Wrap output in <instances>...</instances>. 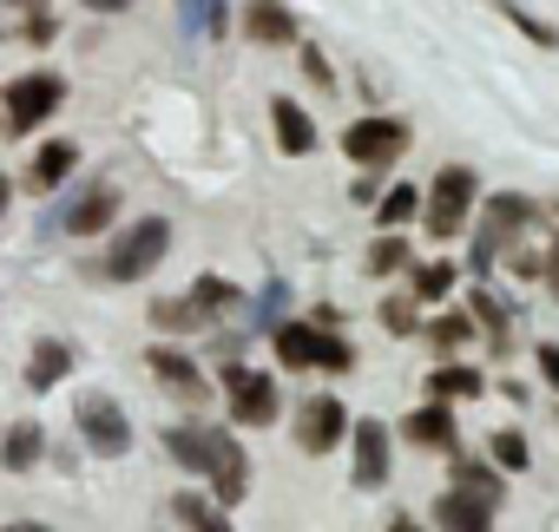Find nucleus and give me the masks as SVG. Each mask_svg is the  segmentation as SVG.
Here are the masks:
<instances>
[{"instance_id": "obj_1", "label": "nucleus", "mask_w": 559, "mask_h": 532, "mask_svg": "<svg viewBox=\"0 0 559 532\" xmlns=\"http://www.w3.org/2000/svg\"><path fill=\"white\" fill-rule=\"evenodd\" d=\"M474 204H480L474 165H441L435 184L421 191V230H428L435 243H448V237H461V230L474 223Z\"/></svg>"}, {"instance_id": "obj_35", "label": "nucleus", "mask_w": 559, "mask_h": 532, "mask_svg": "<svg viewBox=\"0 0 559 532\" xmlns=\"http://www.w3.org/2000/svg\"><path fill=\"white\" fill-rule=\"evenodd\" d=\"M467 316H474V323H487L493 336H507V323H513V310H507L493 290H474V297H467Z\"/></svg>"}, {"instance_id": "obj_11", "label": "nucleus", "mask_w": 559, "mask_h": 532, "mask_svg": "<svg viewBox=\"0 0 559 532\" xmlns=\"http://www.w3.org/2000/svg\"><path fill=\"white\" fill-rule=\"evenodd\" d=\"M145 362H152V375H158V382H165L178 401H204V395H211V375H204V368H198L185 349H171V342H152V355H145Z\"/></svg>"}, {"instance_id": "obj_21", "label": "nucleus", "mask_w": 559, "mask_h": 532, "mask_svg": "<svg viewBox=\"0 0 559 532\" xmlns=\"http://www.w3.org/2000/svg\"><path fill=\"white\" fill-rule=\"evenodd\" d=\"M474 395H487V375L480 368H467V362H441L435 375H428V401H474Z\"/></svg>"}, {"instance_id": "obj_5", "label": "nucleus", "mask_w": 559, "mask_h": 532, "mask_svg": "<svg viewBox=\"0 0 559 532\" xmlns=\"http://www.w3.org/2000/svg\"><path fill=\"white\" fill-rule=\"evenodd\" d=\"M217 388L230 401V427H270L284 414V395H276V375L250 368V362H224L217 368Z\"/></svg>"}, {"instance_id": "obj_38", "label": "nucleus", "mask_w": 559, "mask_h": 532, "mask_svg": "<svg viewBox=\"0 0 559 532\" xmlns=\"http://www.w3.org/2000/svg\"><path fill=\"white\" fill-rule=\"evenodd\" d=\"M27 40L47 47V40H53V14H27Z\"/></svg>"}, {"instance_id": "obj_44", "label": "nucleus", "mask_w": 559, "mask_h": 532, "mask_svg": "<svg viewBox=\"0 0 559 532\" xmlns=\"http://www.w3.org/2000/svg\"><path fill=\"white\" fill-rule=\"evenodd\" d=\"M0 532H53V525H40V519H14V525H0Z\"/></svg>"}, {"instance_id": "obj_29", "label": "nucleus", "mask_w": 559, "mask_h": 532, "mask_svg": "<svg viewBox=\"0 0 559 532\" xmlns=\"http://www.w3.org/2000/svg\"><path fill=\"white\" fill-rule=\"evenodd\" d=\"M415 217H421V191H415V184H389V191L376 197V223H382V230H408Z\"/></svg>"}, {"instance_id": "obj_12", "label": "nucleus", "mask_w": 559, "mask_h": 532, "mask_svg": "<svg viewBox=\"0 0 559 532\" xmlns=\"http://www.w3.org/2000/svg\"><path fill=\"white\" fill-rule=\"evenodd\" d=\"M243 34L257 47H297L304 40V27H297V14L284 0H243Z\"/></svg>"}, {"instance_id": "obj_42", "label": "nucleus", "mask_w": 559, "mask_h": 532, "mask_svg": "<svg viewBox=\"0 0 559 532\" xmlns=\"http://www.w3.org/2000/svg\"><path fill=\"white\" fill-rule=\"evenodd\" d=\"M80 8H93V14H126L132 0H80Z\"/></svg>"}, {"instance_id": "obj_24", "label": "nucleus", "mask_w": 559, "mask_h": 532, "mask_svg": "<svg viewBox=\"0 0 559 532\" xmlns=\"http://www.w3.org/2000/svg\"><path fill=\"white\" fill-rule=\"evenodd\" d=\"M356 349L343 342V329H310V375H349Z\"/></svg>"}, {"instance_id": "obj_9", "label": "nucleus", "mask_w": 559, "mask_h": 532, "mask_svg": "<svg viewBox=\"0 0 559 532\" xmlns=\"http://www.w3.org/2000/svg\"><path fill=\"white\" fill-rule=\"evenodd\" d=\"M349 408H343V395H310L304 408H297V447L304 454H330V447H343L349 440Z\"/></svg>"}, {"instance_id": "obj_7", "label": "nucleus", "mask_w": 559, "mask_h": 532, "mask_svg": "<svg viewBox=\"0 0 559 532\" xmlns=\"http://www.w3.org/2000/svg\"><path fill=\"white\" fill-rule=\"evenodd\" d=\"M73 421H80V440H86L99 460H119V454H132V421H126V408H119L112 395H80Z\"/></svg>"}, {"instance_id": "obj_14", "label": "nucleus", "mask_w": 559, "mask_h": 532, "mask_svg": "<svg viewBox=\"0 0 559 532\" xmlns=\"http://www.w3.org/2000/svg\"><path fill=\"white\" fill-rule=\"evenodd\" d=\"M270 125H276V152L284 158H310L317 152V119L297 99H270Z\"/></svg>"}, {"instance_id": "obj_46", "label": "nucleus", "mask_w": 559, "mask_h": 532, "mask_svg": "<svg viewBox=\"0 0 559 532\" xmlns=\"http://www.w3.org/2000/svg\"><path fill=\"white\" fill-rule=\"evenodd\" d=\"M8 8H21V14H40V0H8Z\"/></svg>"}, {"instance_id": "obj_4", "label": "nucleus", "mask_w": 559, "mask_h": 532, "mask_svg": "<svg viewBox=\"0 0 559 532\" xmlns=\"http://www.w3.org/2000/svg\"><path fill=\"white\" fill-rule=\"evenodd\" d=\"M408 138H415L408 119H395V112H362V119L343 125V158L362 165V171H389V165H402Z\"/></svg>"}, {"instance_id": "obj_18", "label": "nucleus", "mask_w": 559, "mask_h": 532, "mask_svg": "<svg viewBox=\"0 0 559 532\" xmlns=\"http://www.w3.org/2000/svg\"><path fill=\"white\" fill-rule=\"evenodd\" d=\"M211 421H178V427H165V454L185 467V473H198L204 480V467H211Z\"/></svg>"}, {"instance_id": "obj_8", "label": "nucleus", "mask_w": 559, "mask_h": 532, "mask_svg": "<svg viewBox=\"0 0 559 532\" xmlns=\"http://www.w3.org/2000/svg\"><path fill=\"white\" fill-rule=\"evenodd\" d=\"M204 486H211V499H217L224 512L250 499V454H243V440H237L230 427H217V434H211V467H204Z\"/></svg>"}, {"instance_id": "obj_37", "label": "nucleus", "mask_w": 559, "mask_h": 532, "mask_svg": "<svg viewBox=\"0 0 559 532\" xmlns=\"http://www.w3.org/2000/svg\"><path fill=\"white\" fill-rule=\"evenodd\" d=\"M533 362H539V382H546V388H559V342H539V349H533Z\"/></svg>"}, {"instance_id": "obj_26", "label": "nucleus", "mask_w": 559, "mask_h": 532, "mask_svg": "<svg viewBox=\"0 0 559 532\" xmlns=\"http://www.w3.org/2000/svg\"><path fill=\"white\" fill-rule=\"evenodd\" d=\"M454 283H461V263H448V256H428V263H415V277H408L415 303H441Z\"/></svg>"}, {"instance_id": "obj_30", "label": "nucleus", "mask_w": 559, "mask_h": 532, "mask_svg": "<svg viewBox=\"0 0 559 532\" xmlns=\"http://www.w3.org/2000/svg\"><path fill=\"white\" fill-rule=\"evenodd\" d=\"M376 323L395 336V342H408V336H421V303H415V290H395V297H382V310H376Z\"/></svg>"}, {"instance_id": "obj_34", "label": "nucleus", "mask_w": 559, "mask_h": 532, "mask_svg": "<svg viewBox=\"0 0 559 532\" xmlns=\"http://www.w3.org/2000/svg\"><path fill=\"white\" fill-rule=\"evenodd\" d=\"M487 460H493L500 473H526V467H533V447H526V434L500 427V434H493V447H487Z\"/></svg>"}, {"instance_id": "obj_10", "label": "nucleus", "mask_w": 559, "mask_h": 532, "mask_svg": "<svg viewBox=\"0 0 559 532\" xmlns=\"http://www.w3.org/2000/svg\"><path fill=\"white\" fill-rule=\"evenodd\" d=\"M349 454H356V486L362 493H382L389 486V467H395V440H389V421L362 414L349 427Z\"/></svg>"}, {"instance_id": "obj_22", "label": "nucleus", "mask_w": 559, "mask_h": 532, "mask_svg": "<svg viewBox=\"0 0 559 532\" xmlns=\"http://www.w3.org/2000/svg\"><path fill=\"white\" fill-rule=\"evenodd\" d=\"M40 454H47V427L40 421H14L8 440H0V467H8V473H27Z\"/></svg>"}, {"instance_id": "obj_19", "label": "nucleus", "mask_w": 559, "mask_h": 532, "mask_svg": "<svg viewBox=\"0 0 559 532\" xmlns=\"http://www.w3.org/2000/svg\"><path fill=\"white\" fill-rule=\"evenodd\" d=\"M454 493H467V499H480V506L500 512V499H507V473H500L493 460H454Z\"/></svg>"}, {"instance_id": "obj_45", "label": "nucleus", "mask_w": 559, "mask_h": 532, "mask_svg": "<svg viewBox=\"0 0 559 532\" xmlns=\"http://www.w3.org/2000/svg\"><path fill=\"white\" fill-rule=\"evenodd\" d=\"M8 197H14V184H8V178H0V217H8Z\"/></svg>"}, {"instance_id": "obj_36", "label": "nucleus", "mask_w": 559, "mask_h": 532, "mask_svg": "<svg viewBox=\"0 0 559 532\" xmlns=\"http://www.w3.org/2000/svg\"><path fill=\"white\" fill-rule=\"evenodd\" d=\"M297 66H304V80H310L317 93H336V73H330V60H323L317 47H304V60H297Z\"/></svg>"}, {"instance_id": "obj_40", "label": "nucleus", "mask_w": 559, "mask_h": 532, "mask_svg": "<svg viewBox=\"0 0 559 532\" xmlns=\"http://www.w3.org/2000/svg\"><path fill=\"white\" fill-rule=\"evenodd\" d=\"M382 532H435V525H421V519H415V512H395V519H389V525H382Z\"/></svg>"}, {"instance_id": "obj_16", "label": "nucleus", "mask_w": 559, "mask_h": 532, "mask_svg": "<svg viewBox=\"0 0 559 532\" xmlns=\"http://www.w3.org/2000/svg\"><path fill=\"white\" fill-rule=\"evenodd\" d=\"M428 525H435V532H493V506H480V499H467V493L448 486V493L435 499Z\"/></svg>"}, {"instance_id": "obj_6", "label": "nucleus", "mask_w": 559, "mask_h": 532, "mask_svg": "<svg viewBox=\"0 0 559 532\" xmlns=\"http://www.w3.org/2000/svg\"><path fill=\"white\" fill-rule=\"evenodd\" d=\"M0 106H8V132H40L67 106V80L60 73H21Z\"/></svg>"}, {"instance_id": "obj_41", "label": "nucleus", "mask_w": 559, "mask_h": 532, "mask_svg": "<svg viewBox=\"0 0 559 532\" xmlns=\"http://www.w3.org/2000/svg\"><path fill=\"white\" fill-rule=\"evenodd\" d=\"M349 191H356V204H376V171H362V178H356Z\"/></svg>"}, {"instance_id": "obj_39", "label": "nucleus", "mask_w": 559, "mask_h": 532, "mask_svg": "<svg viewBox=\"0 0 559 532\" xmlns=\"http://www.w3.org/2000/svg\"><path fill=\"white\" fill-rule=\"evenodd\" d=\"M304 323H310V329H343V316H336V310H330V303H317V310H310V316H304Z\"/></svg>"}, {"instance_id": "obj_32", "label": "nucleus", "mask_w": 559, "mask_h": 532, "mask_svg": "<svg viewBox=\"0 0 559 532\" xmlns=\"http://www.w3.org/2000/svg\"><path fill=\"white\" fill-rule=\"evenodd\" d=\"M185 297H191V303L204 310V323H217V316H230V310L243 303V290H237V283H224V277H198V283H191Z\"/></svg>"}, {"instance_id": "obj_3", "label": "nucleus", "mask_w": 559, "mask_h": 532, "mask_svg": "<svg viewBox=\"0 0 559 532\" xmlns=\"http://www.w3.org/2000/svg\"><path fill=\"white\" fill-rule=\"evenodd\" d=\"M165 250H171V217H132V223L112 237L99 277H106V283H139V277H152L158 263H165Z\"/></svg>"}, {"instance_id": "obj_20", "label": "nucleus", "mask_w": 559, "mask_h": 532, "mask_svg": "<svg viewBox=\"0 0 559 532\" xmlns=\"http://www.w3.org/2000/svg\"><path fill=\"white\" fill-rule=\"evenodd\" d=\"M67 375H73V349L53 342V336H40V342H34V362H27V388L47 395V388H60Z\"/></svg>"}, {"instance_id": "obj_2", "label": "nucleus", "mask_w": 559, "mask_h": 532, "mask_svg": "<svg viewBox=\"0 0 559 532\" xmlns=\"http://www.w3.org/2000/svg\"><path fill=\"white\" fill-rule=\"evenodd\" d=\"M539 217H533V197H520V191H493L487 204H480V217H474V250H467V270L474 277H487L493 263H500V250L520 237V230H533Z\"/></svg>"}, {"instance_id": "obj_31", "label": "nucleus", "mask_w": 559, "mask_h": 532, "mask_svg": "<svg viewBox=\"0 0 559 532\" xmlns=\"http://www.w3.org/2000/svg\"><path fill=\"white\" fill-rule=\"evenodd\" d=\"M493 8H500V21H507L520 40H533V47H546V53L559 47V27H552V21H539L533 8H520V0H493Z\"/></svg>"}, {"instance_id": "obj_25", "label": "nucleus", "mask_w": 559, "mask_h": 532, "mask_svg": "<svg viewBox=\"0 0 559 532\" xmlns=\"http://www.w3.org/2000/svg\"><path fill=\"white\" fill-rule=\"evenodd\" d=\"M171 512H178V525H191V532H237V525H230V512H224L211 493H178V499H171Z\"/></svg>"}, {"instance_id": "obj_33", "label": "nucleus", "mask_w": 559, "mask_h": 532, "mask_svg": "<svg viewBox=\"0 0 559 532\" xmlns=\"http://www.w3.org/2000/svg\"><path fill=\"white\" fill-rule=\"evenodd\" d=\"M421 336H428L441 355H454V349H467V342H474V316H461V310H448V316H428V323H421Z\"/></svg>"}, {"instance_id": "obj_43", "label": "nucleus", "mask_w": 559, "mask_h": 532, "mask_svg": "<svg viewBox=\"0 0 559 532\" xmlns=\"http://www.w3.org/2000/svg\"><path fill=\"white\" fill-rule=\"evenodd\" d=\"M546 283H552V297H559V243H552V256H546Z\"/></svg>"}, {"instance_id": "obj_13", "label": "nucleus", "mask_w": 559, "mask_h": 532, "mask_svg": "<svg viewBox=\"0 0 559 532\" xmlns=\"http://www.w3.org/2000/svg\"><path fill=\"white\" fill-rule=\"evenodd\" d=\"M112 217H119V191H112V184H93V191H80V197L60 210V230H67V237H99Z\"/></svg>"}, {"instance_id": "obj_27", "label": "nucleus", "mask_w": 559, "mask_h": 532, "mask_svg": "<svg viewBox=\"0 0 559 532\" xmlns=\"http://www.w3.org/2000/svg\"><path fill=\"white\" fill-rule=\"evenodd\" d=\"M152 323H158L165 336H204V329H211L191 297H158V303H152Z\"/></svg>"}, {"instance_id": "obj_15", "label": "nucleus", "mask_w": 559, "mask_h": 532, "mask_svg": "<svg viewBox=\"0 0 559 532\" xmlns=\"http://www.w3.org/2000/svg\"><path fill=\"white\" fill-rule=\"evenodd\" d=\"M402 440H408V447H435V454H448V447H454V408H448V401H421V408H408Z\"/></svg>"}, {"instance_id": "obj_28", "label": "nucleus", "mask_w": 559, "mask_h": 532, "mask_svg": "<svg viewBox=\"0 0 559 532\" xmlns=\"http://www.w3.org/2000/svg\"><path fill=\"white\" fill-rule=\"evenodd\" d=\"M402 270H415V250H408L402 230H382L369 243V277H402Z\"/></svg>"}, {"instance_id": "obj_17", "label": "nucleus", "mask_w": 559, "mask_h": 532, "mask_svg": "<svg viewBox=\"0 0 559 532\" xmlns=\"http://www.w3.org/2000/svg\"><path fill=\"white\" fill-rule=\"evenodd\" d=\"M73 165H80V145L73 138H47L34 152V165H27V191H60L73 178Z\"/></svg>"}, {"instance_id": "obj_23", "label": "nucleus", "mask_w": 559, "mask_h": 532, "mask_svg": "<svg viewBox=\"0 0 559 532\" xmlns=\"http://www.w3.org/2000/svg\"><path fill=\"white\" fill-rule=\"evenodd\" d=\"M270 349H276V362H284V368L310 375V323H304V316H290V323H270Z\"/></svg>"}]
</instances>
